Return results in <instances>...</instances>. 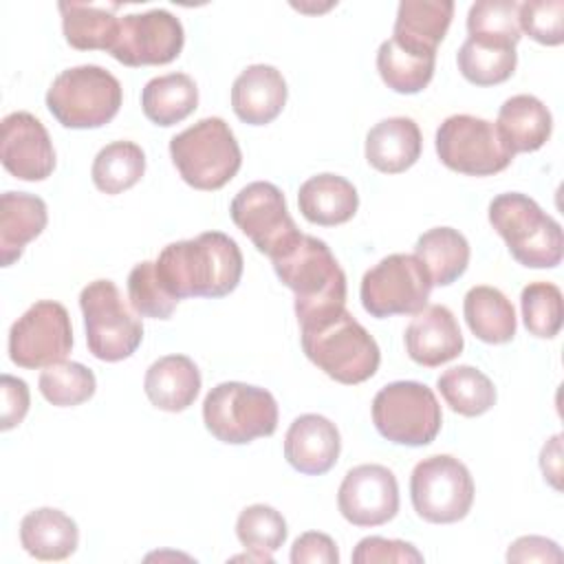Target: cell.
<instances>
[{"instance_id":"cell-1","label":"cell","mask_w":564,"mask_h":564,"mask_svg":"<svg viewBox=\"0 0 564 564\" xmlns=\"http://www.w3.org/2000/svg\"><path fill=\"white\" fill-rule=\"evenodd\" d=\"M154 269L167 293L176 300L223 297L242 278V253L227 234L205 231L163 247Z\"/></svg>"},{"instance_id":"cell-2","label":"cell","mask_w":564,"mask_h":564,"mask_svg":"<svg viewBox=\"0 0 564 564\" xmlns=\"http://www.w3.org/2000/svg\"><path fill=\"white\" fill-rule=\"evenodd\" d=\"M271 264L280 282L295 293V315L300 324L346 306V273L324 240L300 234Z\"/></svg>"},{"instance_id":"cell-3","label":"cell","mask_w":564,"mask_h":564,"mask_svg":"<svg viewBox=\"0 0 564 564\" xmlns=\"http://www.w3.org/2000/svg\"><path fill=\"white\" fill-rule=\"evenodd\" d=\"M304 355L330 379L355 386L370 379L381 361L375 337L344 308L300 324Z\"/></svg>"},{"instance_id":"cell-4","label":"cell","mask_w":564,"mask_h":564,"mask_svg":"<svg viewBox=\"0 0 564 564\" xmlns=\"http://www.w3.org/2000/svg\"><path fill=\"white\" fill-rule=\"evenodd\" d=\"M489 223L522 267L553 269L562 262V227L531 196L520 192L498 194L489 203Z\"/></svg>"},{"instance_id":"cell-5","label":"cell","mask_w":564,"mask_h":564,"mask_svg":"<svg viewBox=\"0 0 564 564\" xmlns=\"http://www.w3.org/2000/svg\"><path fill=\"white\" fill-rule=\"evenodd\" d=\"M170 156L181 178L203 192L225 187L242 165L240 145L220 117H205L174 134Z\"/></svg>"},{"instance_id":"cell-6","label":"cell","mask_w":564,"mask_h":564,"mask_svg":"<svg viewBox=\"0 0 564 564\" xmlns=\"http://www.w3.org/2000/svg\"><path fill=\"white\" fill-rule=\"evenodd\" d=\"M121 99L119 79L97 64L62 70L46 90L48 112L64 128L75 130L106 126L119 112Z\"/></svg>"},{"instance_id":"cell-7","label":"cell","mask_w":564,"mask_h":564,"mask_svg":"<svg viewBox=\"0 0 564 564\" xmlns=\"http://www.w3.org/2000/svg\"><path fill=\"white\" fill-rule=\"evenodd\" d=\"M203 421L218 441L245 445L275 432L278 403L264 388L242 381H223L207 392Z\"/></svg>"},{"instance_id":"cell-8","label":"cell","mask_w":564,"mask_h":564,"mask_svg":"<svg viewBox=\"0 0 564 564\" xmlns=\"http://www.w3.org/2000/svg\"><path fill=\"white\" fill-rule=\"evenodd\" d=\"M86 344L101 361L128 359L143 339V324L126 306L112 280H93L79 293Z\"/></svg>"},{"instance_id":"cell-9","label":"cell","mask_w":564,"mask_h":564,"mask_svg":"<svg viewBox=\"0 0 564 564\" xmlns=\"http://www.w3.org/2000/svg\"><path fill=\"white\" fill-rule=\"evenodd\" d=\"M377 432L397 445L421 447L436 438L443 414L432 388L419 381H392L372 399Z\"/></svg>"},{"instance_id":"cell-10","label":"cell","mask_w":564,"mask_h":564,"mask_svg":"<svg viewBox=\"0 0 564 564\" xmlns=\"http://www.w3.org/2000/svg\"><path fill=\"white\" fill-rule=\"evenodd\" d=\"M474 480L465 463L449 454L419 460L410 476V498L419 518L432 524L463 520L474 502Z\"/></svg>"},{"instance_id":"cell-11","label":"cell","mask_w":564,"mask_h":564,"mask_svg":"<svg viewBox=\"0 0 564 564\" xmlns=\"http://www.w3.org/2000/svg\"><path fill=\"white\" fill-rule=\"evenodd\" d=\"M441 163L458 174L491 176L509 167L513 152L502 141L496 123L474 115H452L436 130Z\"/></svg>"},{"instance_id":"cell-12","label":"cell","mask_w":564,"mask_h":564,"mask_svg":"<svg viewBox=\"0 0 564 564\" xmlns=\"http://www.w3.org/2000/svg\"><path fill=\"white\" fill-rule=\"evenodd\" d=\"M432 280L416 256L390 253L361 278L359 297L372 317L414 315L427 306Z\"/></svg>"},{"instance_id":"cell-13","label":"cell","mask_w":564,"mask_h":564,"mask_svg":"<svg viewBox=\"0 0 564 564\" xmlns=\"http://www.w3.org/2000/svg\"><path fill=\"white\" fill-rule=\"evenodd\" d=\"M234 225L253 242V247L271 260L289 249L300 229L286 209L284 194L278 185L253 181L245 185L229 207Z\"/></svg>"},{"instance_id":"cell-14","label":"cell","mask_w":564,"mask_h":564,"mask_svg":"<svg viewBox=\"0 0 564 564\" xmlns=\"http://www.w3.org/2000/svg\"><path fill=\"white\" fill-rule=\"evenodd\" d=\"M70 348V315L55 300L35 302L9 330V357L20 368H46L62 361Z\"/></svg>"},{"instance_id":"cell-15","label":"cell","mask_w":564,"mask_h":564,"mask_svg":"<svg viewBox=\"0 0 564 564\" xmlns=\"http://www.w3.org/2000/svg\"><path fill=\"white\" fill-rule=\"evenodd\" d=\"M183 42L181 20L167 9H150L119 20V31L108 53L126 66H156L176 59Z\"/></svg>"},{"instance_id":"cell-16","label":"cell","mask_w":564,"mask_h":564,"mask_svg":"<svg viewBox=\"0 0 564 564\" xmlns=\"http://www.w3.org/2000/svg\"><path fill=\"white\" fill-rule=\"evenodd\" d=\"M339 513L355 527H379L399 511V485L394 474L377 463L346 471L337 491Z\"/></svg>"},{"instance_id":"cell-17","label":"cell","mask_w":564,"mask_h":564,"mask_svg":"<svg viewBox=\"0 0 564 564\" xmlns=\"http://www.w3.org/2000/svg\"><path fill=\"white\" fill-rule=\"evenodd\" d=\"M0 161L20 181H44L55 170V150L44 123L18 110L2 119Z\"/></svg>"},{"instance_id":"cell-18","label":"cell","mask_w":564,"mask_h":564,"mask_svg":"<svg viewBox=\"0 0 564 564\" xmlns=\"http://www.w3.org/2000/svg\"><path fill=\"white\" fill-rule=\"evenodd\" d=\"M403 341L410 359L425 368L456 359L465 346L454 313L443 304H430L414 313L403 333Z\"/></svg>"},{"instance_id":"cell-19","label":"cell","mask_w":564,"mask_h":564,"mask_svg":"<svg viewBox=\"0 0 564 564\" xmlns=\"http://www.w3.org/2000/svg\"><path fill=\"white\" fill-rule=\"evenodd\" d=\"M341 438L337 425L322 414L297 416L284 436V458L306 476H322L339 458Z\"/></svg>"},{"instance_id":"cell-20","label":"cell","mask_w":564,"mask_h":564,"mask_svg":"<svg viewBox=\"0 0 564 564\" xmlns=\"http://www.w3.org/2000/svg\"><path fill=\"white\" fill-rule=\"evenodd\" d=\"M286 82L271 64L247 66L231 86V108L249 126L271 123L286 104Z\"/></svg>"},{"instance_id":"cell-21","label":"cell","mask_w":564,"mask_h":564,"mask_svg":"<svg viewBox=\"0 0 564 564\" xmlns=\"http://www.w3.org/2000/svg\"><path fill=\"white\" fill-rule=\"evenodd\" d=\"M421 130L410 117H388L375 123L366 134V161L383 172L399 174L421 156Z\"/></svg>"},{"instance_id":"cell-22","label":"cell","mask_w":564,"mask_h":564,"mask_svg":"<svg viewBox=\"0 0 564 564\" xmlns=\"http://www.w3.org/2000/svg\"><path fill=\"white\" fill-rule=\"evenodd\" d=\"M143 390L154 408L165 412H183L200 392V370L185 355L159 357L145 370Z\"/></svg>"},{"instance_id":"cell-23","label":"cell","mask_w":564,"mask_h":564,"mask_svg":"<svg viewBox=\"0 0 564 564\" xmlns=\"http://www.w3.org/2000/svg\"><path fill=\"white\" fill-rule=\"evenodd\" d=\"M454 15L452 0H403L397 9L392 40L419 53H436Z\"/></svg>"},{"instance_id":"cell-24","label":"cell","mask_w":564,"mask_h":564,"mask_svg":"<svg viewBox=\"0 0 564 564\" xmlns=\"http://www.w3.org/2000/svg\"><path fill=\"white\" fill-rule=\"evenodd\" d=\"M297 207L308 223L333 227L348 223L355 216L359 207V194L348 178L324 172L300 185Z\"/></svg>"},{"instance_id":"cell-25","label":"cell","mask_w":564,"mask_h":564,"mask_svg":"<svg viewBox=\"0 0 564 564\" xmlns=\"http://www.w3.org/2000/svg\"><path fill=\"white\" fill-rule=\"evenodd\" d=\"M48 220L46 203L26 192H4L0 196V258L11 267L24 251L26 242L37 238Z\"/></svg>"},{"instance_id":"cell-26","label":"cell","mask_w":564,"mask_h":564,"mask_svg":"<svg viewBox=\"0 0 564 564\" xmlns=\"http://www.w3.org/2000/svg\"><path fill=\"white\" fill-rule=\"evenodd\" d=\"M20 542L29 555L44 562L66 560L79 544V529L59 509L42 507L29 511L20 522Z\"/></svg>"},{"instance_id":"cell-27","label":"cell","mask_w":564,"mask_h":564,"mask_svg":"<svg viewBox=\"0 0 564 564\" xmlns=\"http://www.w3.org/2000/svg\"><path fill=\"white\" fill-rule=\"evenodd\" d=\"M496 128L513 154L535 152L549 141L553 117L538 97L513 95L500 106Z\"/></svg>"},{"instance_id":"cell-28","label":"cell","mask_w":564,"mask_h":564,"mask_svg":"<svg viewBox=\"0 0 564 564\" xmlns=\"http://www.w3.org/2000/svg\"><path fill=\"white\" fill-rule=\"evenodd\" d=\"M121 4H88V2H59L62 31L66 42L77 51H110L119 20L115 11Z\"/></svg>"},{"instance_id":"cell-29","label":"cell","mask_w":564,"mask_h":564,"mask_svg":"<svg viewBox=\"0 0 564 564\" xmlns=\"http://www.w3.org/2000/svg\"><path fill=\"white\" fill-rule=\"evenodd\" d=\"M463 313L469 330L485 344H507L516 335V311L496 286H471L465 293Z\"/></svg>"},{"instance_id":"cell-30","label":"cell","mask_w":564,"mask_h":564,"mask_svg":"<svg viewBox=\"0 0 564 564\" xmlns=\"http://www.w3.org/2000/svg\"><path fill=\"white\" fill-rule=\"evenodd\" d=\"M198 106L196 82L187 73L152 77L141 90L143 115L156 126H174L189 117Z\"/></svg>"},{"instance_id":"cell-31","label":"cell","mask_w":564,"mask_h":564,"mask_svg":"<svg viewBox=\"0 0 564 564\" xmlns=\"http://www.w3.org/2000/svg\"><path fill=\"white\" fill-rule=\"evenodd\" d=\"M414 256L427 269L432 284L447 286L465 273L469 264V242L454 227H434L419 236Z\"/></svg>"},{"instance_id":"cell-32","label":"cell","mask_w":564,"mask_h":564,"mask_svg":"<svg viewBox=\"0 0 564 564\" xmlns=\"http://www.w3.org/2000/svg\"><path fill=\"white\" fill-rule=\"evenodd\" d=\"M436 53H419L397 44L392 37L377 51V70L388 88L401 95L421 93L434 75Z\"/></svg>"},{"instance_id":"cell-33","label":"cell","mask_w":564,"mask_h":564,"mask_svg":"<svg viewBox=\"0 0 564 564\" xmlns=\"http://www.w3.org/2000/svg\"><path fill=\"white\" fill-rule=\"evenodd\" d=\"M145 172V154L134 141L104 145L90 167L93 183L104 194H121L137 185Z\"/></svg>"},{"instance_id":"cell-34","label":"cell","mask_w":564,"mask_h":564,"mask_svg":"<svg viewBox=\"0 0 564 564\" xmlns=\"http://www.w3.org/2000/svg\"><path fill=\"white\" fill-rule=\"evenodd\" d=\"M460 75L476 86H494L507 82L518 64L516 46L480 42L467 37L456 53Z\"/></svg>"},{"instance_id":"cell-35","label":"cell","mask_w":564,"mask_h":564,"mask_svg":"<svg viewBox=\"0 0 564 564\" xmlns=\"http://www.w3.org/2000/svg\"><path fill=\"white\" fill-rule=\"evenodd\" d=\"M436 386L445 403L463 416H480L496 403V388L491 379L474 366L447 368L436 379Z\"/></svg>"},{"instance_id":"cell-36","label":"cell","mask_w":564,"mask_h":564,"mask_svg":"<svg viewBox=\"0 0 564 564\" xmlns=\"http://www.w3.org/2000/svg\"><path fill=\"white\" fill-rule=\"evenodd\" d=\"M286 522L280 511L269 505H251L240 511L236 520V535L245 549H249L247 560L273 562L275 553L286 540Z\"/></svg>"},{"instance_id":"cell-37","label":"cell","mask_w":564,"mask_h":564,"mask_svg":"<svg viewBox=\"0 0 564 564\" xmlns=\"http://www.w3.org/2000/svg\"><path fill=\"white\" fill-rule=\"evenodd\" d=\"M37 388L42 397L57 408H73L95 394L97 381L90 368L79 361H57L40 372Z\"/></svg>"},{"instance_id":"cell-38","label":"cell","mask_w":564,"mask_h":564,"mask_svg":"<svg viewBox=\"0 0 564 564\" xmlns=\"http://www.w3.org/2000/svg\"><path fill=\"white\" fill-rule=\"evenodd\" d=\"M518 7L516 0H478L469 7L467 13V33L471 40L496 42L516 46L520 42V24H518Z\"/></svg>"},{"instance_id":"cell-39","label":"cell","mask_w":564,"mask_h":564,"mask_svg":"<svg viewBox=\"0 0 564 564\" xmlns=\"http://www.w3.org/2000/svg\"><path fill=\"white\" fill-rule=\"evenodd\" d=\"M522 319L531 335L551 339L562 328L564 300L560 286L551 282H531L520 293Z\"/></svg>"},{"instance_id":"cell-40","label":"cell","mask_w":564,"mask_h":564,"mask_svg":"<svg viewBox=\"0 0 564 564\" xmlns=\"http://www.w3.org/2000/svg\"><path fill=\"white\" fill-rule=\"evenodd\" d=\"M128 300L137 315L152 319H170L178 300L167 293L156 275L154 262L143 260L134 264L128 275Z\"/></svg>"},{"instance_id":"cell-41","label":"cell","mask_w":564,"mask_h":564,"mask_svg":"<svg viewBox=\"0 0 564 564\" xmlns=\"http://www.w3.org/2000/svg\"><path fill=\"white\" fill-rule=\"evenodd\" d=\"M518 24L531 40L557 46L564 42V2L529 0L518 7Z\"/></svg>"},{"instance_id":"cell-42","label":"cell","mask_w":564,"mask_h":564,"mask_svg":"<svg viewBox=\"0 0 564 564\" xmlns=\"http://www.w3.org/2000/svg\"><path fill=\"white\" fill-rule=\"evenodd\" d=\"M352 562L355 564H375V562H412L421 564L423 553L416 551L410 542L403 540H388L379 535H370L357 542L352 551Z\"/></svg>"},{"instance_id":"cell-43","label":"cell","mask_w":564,"mask_h":564,"mask_svg":"<svg viewBox=\"0 0 564 564\" xmlns=\"http://www.w3.org/2000/svg\"><path fill=\"white\" fill-rule=\"evenodd\" d=\"M291 562L293 564H337L339 551L330 535L319 531L302 533L291 546Z\"/></svg>"},{"instance_id":"cell-44","label":"cell","mask_w":564,"mask_h":564,"mask_svg":"<svg viewBox=\"0 0 564 564\" xmlns=\"http://www.w3.org/2000/svg\"><path fill=\"white\" fill-rule=\"evenodd\" d=\"M0 392H2V419H0V427L7 432L15 425L22 423V419L29 412V388L26 381L11 377V375H2L0 377Z\"/></svg>"},{"instance_id":"cell-45","label":"cell","mask_w":564,"mask_h":564,"mask_svg":"<svg viewBox=\"0 0 564 564\" xmlns=\"http://www.w3.org/2000/svg\"><path fill=\"white\" fill-rule=\"evenodd\" d=\"M507 562H562V551L549 538L522 535L509 546Z\"/></svg>"},{"instance_id":"cell-46","label":"cell","mask_w":564,"mask_h":564,"mask_svg":"<svg viewBox=\"0 0 564 564\" xmlns=\"http://www.w3.org/2000/svg\"><path fill=\"white\" fill-rule=\"evenodd\" d=\"M560 441H562V434H555L549 443H544L542 452H540V467H542V474L544 478L555 487L560 489V476H562V465H560Z\"/></svg>"}]
</instances>
